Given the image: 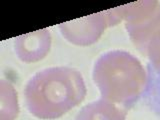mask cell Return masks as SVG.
Listing matches in <instances>:
<instances>
[{
  "label": "cell",
  "mask_w": 160,
  "mask_h": 120,
  "mask_svg": "<svg viewBox=\"0 0 160 120\" xmlns=\"http://www.w3.org/2000/svg\"><path fill=\"white\" fill-rule=\"evenodd\" d=\"M87 89L81 73L71 67H49L35 73L24 89L25 102L33 116L54 120L78 106Z\"/></svg>",
  "instance_id": "obj_1"
},
{
  "label": "cell",
  "mask_w": 160,
  "mask_h": 120,
  "mask_svg": "<svg viewBox=\"0 0 160 120\" xmlns=\"http://www.w3.org/2000/svg\"><path fill=\"white\" fill-rule=\"evenodd\" d=\"M93 81L101 98L115 104L134 101L146 86L147 74L140 60L123 50H111L93 66Z\"/></svg>",
  "instance_id": "obj_2"
},
{
  "label": "cell",
  "mask_w": 160,
  "mask_h": 120,
  "mask_svg": "<svg viewBox=\"0 0 160 120\" xmlns=\"http://www.w3.org/2000/svg\"><path fill=\"white\" fill-rule=\"evenodd\" d=\"M123 20L130 40L142 53L160 28V3L143 0L122 5Z\"/></svg>",
  "instance_id": "obj_3"
},
{
  "label": "cell",
  "mask_w": 160,
  "mask_h": 120,
  "mask_svg": "<svg viewBox=\"0 0 160 120\" xmlns=\"http://www.w3.org/2000/svg\"><path fill=\"white\" fill-rule=\"evenodd\" d=\"M107 27L109 26L104 11L59 24L62 36L77 46H89L97 42Z\"/></svg>",
  "instance_id": "obj_4"
},
{
  "label": "cell",
  "mask_w": 160,
  "mask_h": 120,
  "mask_svg": "<svg viewBox=\"0 0 160 120\" xmlns=\"http://www.w3.org/2000/svg\"><path fill=\"white\" fill-rule=\"evenodd\" d=\"M52 45V37L48 29L20 35L15 38L14 50L24 63H36L47 56Z\"/></svg>",
  "instance_id": "obj_5"
},
{
  "label": "cell",
  "mask_w": 160,
  "mask_h": 120,
  "mask_svg": "<svg viewBox=\"0 0 160 120\" xmlns=\"http://www.w3.org/2000/svg\"><path fill=\"white\" fill-rule=\"evenodd\" d=\"M74 120H126V111L101 98L83 106Z\"/></svg>",
  "instance_id": "obj_6"
},
{
  "label": "cell",
  "mask_w": 160,
  "mask_h": 120,
  "mask_svg": "<svg viewBox=\"0 0 160 120\" xmlns=\"http://www.w3.org/2000/svg\"><path fill=\"white\" fill-rule=\"evenodd\" d=\"M19 112L17 91L11 82L0 80V120H16Z\"/></svg>",
  "instance_id": "obj_7"
},
{
  "label": "cell",
  "mask_w": 160,
  "mask_h": 120,
  "mask_svg": "<svg viewBox=\"0 0 160 120\" xmlns=\"http://www.w3.org/2000/svg\"><path fill=\"white\" fill-rule=\"evenodd\" d=\"M146 55L153 66L160 72V28L150 40L147 46Z\"/></svg>",
  "instance_id": "obj_8"
}]
</instances>
